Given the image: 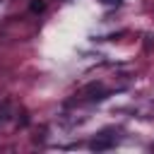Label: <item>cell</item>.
<instances>
[{
    "label": "cell",
    "mask_w": 154,
    "mask_h": 154,
    "mask_svg": "<svg viewBox=\"0 0 154 154\" xmlns=\"http://www.w3.org/2000/svg\"><path fill=\"white\" fill-rule=\"evenodd\" d=\"M29 10H31L34 14H38V12L46 10V2H43V0H31V2H29Z\"/></svg>",
    "instance_id": "7a4b0ae2"
},
{
    "label": "cell",
    "mask_w": 154,
    "mask_h": 154,
    "mask_svg": "<svg viewBox=\"0 0 154 154\" xmlns=\"http://www.w3.org/2000/svg\"><path fill=\"white\" fill-rule=\"evenodd\" d=\"M111 147H113V140H111V137H101V140H94V142H91V149H94V152L111 149Z\"/></svg>",
    "instance_id": "6da1fadb"
},
{
    "label": "cell",
    "mask_w": 154,
    "mask_h": 154,
    "mask_svg": "<svg viewBox=\"0 0 154 154\" xmlns=\"http://www.w3.org/2000/svg\"><path fill=\"white\" fill-rule=\"evenodd\" d=\"M101 2H106V5H120L123 0H101Z\"/></svg>",
    "instance_id": "3957f363"
}]
</instances>
